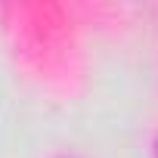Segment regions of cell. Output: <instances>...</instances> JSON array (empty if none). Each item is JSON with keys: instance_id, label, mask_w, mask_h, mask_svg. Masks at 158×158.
I'll return each instance as SVG.
<instances>
[]
</instances>
